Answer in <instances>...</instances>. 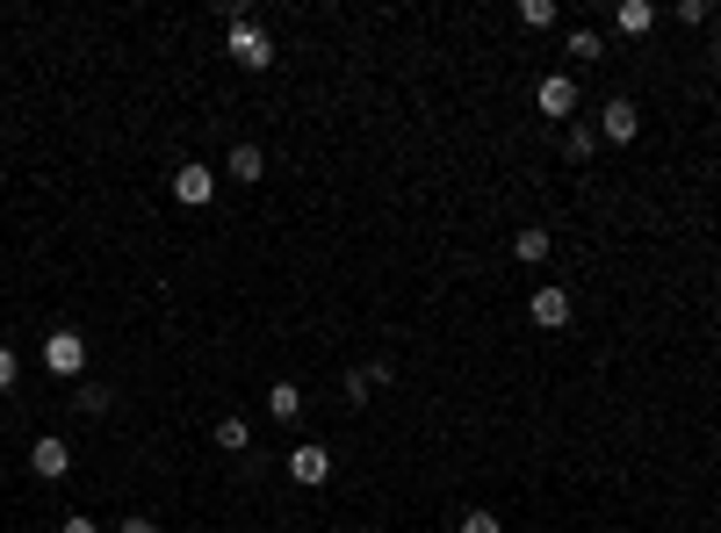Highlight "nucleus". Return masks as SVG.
<instances>
[{"instance_id":"9","label":"nucleus","mask_w":721,"mask_h":533,"mask_svg":"<svg viewBox=\"0 0 721 533\" xmlns=\"http://www.w3.org/2000/svg\"><path fill=\"white\" fill-rule=\"evenodd\" d=\"M614 30H620V36H650V30H656V8H650V0H620Z\"/></svg>"},{"instance_id":"5","label":"nucleus","mask_w":721,"mask_h":533,"mask_svg":"<svg viewBox=\"0 0 721 533\" xmlns=\"http://www.w3.org/2000/svg\"><path fill=\"white\" fill-rule=\"evenodd\" d=\"M599 130H606L614 144H636V138H642V108L628 102V94H614V102L599 108Z\"/></svg>"},{"instance_id":"2","label":"nucleus","mask_w":721,"mask_h":533,"mask_svg":"<svg viewBox=\"0 0 721 533\" xmlns=\"http://www.w3.org/2000/svg\"><path fill=\"white\" fill-rule=\"evenodd\" d=\"M44 368L72 382V375H80V368H87V339H80V332H72V325H58L52 339H44Z\"/></svg>"},{"instance_id":"16","label":"nucleus","mask_w":721,"mask_h":533,"mask_svg":"<svg viewBox=\"0 0 721 533\" xmlns=\"http://www.w3.org/2000/svg\"><path fill=\"white\" fill-rule=\"evenodd\" d=\"M519 22H527V30H549V22H556V0H519Z\"/></svg>"},{"instance_id":"14","label":"nucleus","mask_w":721,"mask_h":533,"mask_svg":"<svg viewBox=\"0 0 721 533\" xmlns=\"http://www.w3.org/2000/svg\"><path fill=\"white\" fill-rule=\"evenodd\" d=\"M570 58H577V66H592V58H606L599 30H570Z\"/></svg>"},{"instance_id":"3","label":"nucleus","mask_w":721,"mask_h":533,"mask_svg":"<svg viewBox=\"0 0 721 533\" xmlns=\"http://www.w3.org/2000/svg\"><path fill=\"white\" fill-rule=\"evenodd\" d=\"M209 195H217V173H209V166H195V159H188V166H173V202H181V209H209Z\"/></svg>"},{"instance_id":"20","label":"nucleus","mask_w":721,"mask_h":533,"mask_svg":"<svg viewBox=\"0 0 721 533\" xmlns=\"http://www.w3.org/2000/svg\"><path fill=\"white\" fill-rule=\"evenodd\" d=\"M58 533H102V526H94V519H66V526H58Z\"/></svg>"},{"instance_id":"4","label":"nucleus","mask_w":721,"mask_h":533,"mask_svg":"<svg viewBox=\"0 0 721 533\" xmlns=\"http://www.w3.org/2000/svg\"><path fill=\"white\" fill-rule=\"evenodd\" d=\"M282 468H289V483H304V490H318V483L332 476V454L318 448V440H304V448H289V462H282Z\"/></svg>"},{"instance_id":"17","label":"nucleus","mask_w":721,"mask_h":533,"mask_svg":"<svg viewBox=\"0 0 721 533\" xmlns=\"http://www.w3.org/2000/svg\"><path fill=\"white\" fill-rule=\"evenodd\" d=\"M455 533H505V519L499 512H462V526Z\"/></svg>"},{"instance_id":"1","label":"nucleus","mask_w":721,"mask_h":533,"mask_svg":"<svg viewBox=\"0 0 721 533\" xmlns=\"http://www.w3.org/2000/svg\"><path fill=\"white\" fill-rule=\"evenodd\" d=\"M224 44H231V58H239L245 72H267V66H275V36L260 30L245 8H231V22H224Z\"/></svg>"},{"instance_id":"22","label":"nucleus","mask_w":721,"mask_h":533,"mask_svg":"<svg viewBox=\"0 0 721 533\" xmlns=\"http://www.w3.org/2000/svg\"><path fill=\"white\" fill-rule=\"evenodd\" d=\"M0 426H8V412H0Z\"/></svg>"},{"instance_id":"8","label":"nucleus","mask_w":721,"mask_h":533,"mask_svg":"<svg viewBox=\"0 0 721 533\" xmlns=\"http://www.w3.org/2000/svg\"><path fill=\"white\" fill-rule=\"evenodd\" d=\"M30 468H36V476H44V483H58V476H66V468H72V448H66V440H58V432H44V440H36V448H30Z\"/></svg>"},{"instance_id":"7","label":"nucleus","mask_w":721,"mask_h":533,"mask_svg":"<svg viewBox=\"0 0 721 533\" xmlns=\"http://www.w3.org/2000/svg\"><path fill=\"white\" fill-rule=\"evenodd\" d=\"M534 108H541V116H570V108H577V80H570V72H549V80L534 86Z\"/></svg>"},{"instance_id":"18","label":"nucleus","mask_w":721,"mask_h":533,"mask_svg":"<svg viewBox=\"0 0 721 533\" xmlns=\"http://www.w3.org/2000/svg\"><path fill=\"white\" fill-rule=\"evenodd\" d=\"M563 152L570 159H592V130H584V123H570V130H563Z\"/></svg>"},{"instance_id":"19","label":"nucleus","mask_w":721,"mask_h":533,"mask_svg":"<svg viewBox=\"0 0 721 533\" xmlns=\"http://www.w3.org/2000/svg\"><path fill=\"white\" fill-rule=\"evenodd\" d=\"M22 382V361H15V346H0V390H15Z\"/></svg>"},{"instance_id":"15","label":"nucleus","mask_w":721,"mask_h":533,"mask_svg":"<svg viewBox=\"0 0 721 533\" xmlns=\"http://www.w3.org/2000/svg\"><path fill=\"white\" fill-rule=\"evenodd\" d=\"M513 259H527V267H534V259H549V231H519V239H513Z\"/></svg>"},{"instance_id":"10","label":"nucleus","mask_w":721,"mask_h":533,"mask_svg":"<svg viewBox=\"0 0 721 533\" xmlns=\"http://www.w3.org/2000/svg\"><path fill=\"white\" fill-rule=\"evenodd\" d=\"M224 173H231V181H245V188H253L260 173H267V159H260V144H231V159H224Z\"/></svg>"},{"instance_id":"11","label":"nucleus","mask_w":721,"mask_h":533,"mask_svg":"<svg viewBox=\"0 0 721 533\" xmlns=\"http://www.w3.org/2000/svg\"><path fill=\"white\" fill-rule=\"evenodd\" d=\"M72 404H80L87 418H108V404H116V396H108V382H80V390H72Z\"/></svg>"},{"instance_id":"13","label":"nucleus","mask_w":721,"mask_h":533,"mask_svg":"<svg viewBox=\"0 0 721 533\" xmlns=\"http://www.w3.org/2000/svg\"><path fill=\"white\" fill-rule=\"evenodd\" d=\"M267 412H275L282 426H289V418L304 412V390H296V382H275V390H267Z\"/></svg>"},{"instance_id":"21","label":"nucleus","mask_w":721,"mask_h":533,"mask_svg":"<svg viewBox=\"0 0 721 533\" xmlns=\"http://www.w3.org/2000/svg\"><path fill=\"white\" fill-rule=\"evenodd\" d=\"M123 533H159V526H152V519H123Z\"/></svg>"},{"instance_id":"6","label":"nucleus","mask_w":721,"mask_h":533,"mask_svg":"<svg viewBox=\"0 0 721 533\" xmlns=\"http://www.w3.org/2000/svg\"><path fill=\"white\" fill-rule=\"evenodd\" d=\"M527 317H534L541 332H563V325H570V289H534V296H527Z\"/></svg>"},{"instance_id":"12","label":"nucleus","mask_w":721,"mask_h":533,"mask_svg":"<svg viewBox=\"0 0 721 533\" xmlns=\"http://www.w3.org/2000/svg\"><path fill=\"white\" fill-rule=\"evenodd\" d=\"M217 448L224 454H245V448H253V426H245V418H217Z\"/></svg>"}]
</instances>
